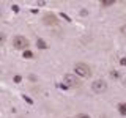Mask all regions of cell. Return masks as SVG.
Instances as JSON below:
<instances>
[{
    "instance_id": "cell-1",
    "label": "cell",
    "mask_w": 126,
    "mask_h": 118,
    "mask_svg": "<svg viewBox=\"0 0 126 118\" xmlns=\"http://www.w3.org/2000/svg\"><path fill=\"white\" fill-rule=\"evenodd\" d=\"M13 46L16 47L17 50H29L30 47V41L27 39L25 36H22V35H16V36L13 38Z\"/></svg>"
},
{
    "instance_id": "cell-2",
    "label": "cell",
    "mask_w": 126,
    "mask_h": 118,
    "mask_svg": "<svg viewBox=\"0 0 126 118\" xmlns=\"http://www.w3.org/2000/svg\"><path fill=\"white\" fill-rule=\"evenodd\" d=\"M74 73L77 77H90L92 76V68L87 63H76L74 65Z\"/></svg>"
},
{
    "instance_id": "cell-3",
    "label": "cell",
    "mask_w": 126,
    "mask_h": 118,
    "mask_svg": "<svg viewBox=\"0 0 126 118\" xmlns=\"http://www.w3.org/2000/svg\"><path fill=\"white\" fill-rule=\"evenodd\" d=\"M63 85L66 87V88H74V87H80L82 84H80V80H79V77L76 76V74H65L63 76Z\"/></svg>"
},
{
    "instance_id": "cell-4",
    "label": "cell",
    "mask_w": 126,
    "mask_h": 118,
    "mask_svg": "<svg viewBox=\"0 0 126 118\" xmlns=\"http://www.w3.org/2000/svg\"><path fill=\"white\" fill-rule=\"evenodd\" d=\"M107 82L104 80V79H96V80L92 82V91L96 93V94H102L107 91Z\"/></svg>"
},
{
    "instance_id": "cell-5",
    "label": "cell",
    "mask_w": 126,
    "mask_h": 118,
    "mask_svg": "<svg viewBox=\"0 0 126 118\" xmlns=\"http://www.w3.org/2000/svg\"><path fill=\"white\" fill-rule=\"evenodd\" d=\"M43 22H44L46 25H57V24H58L57 17H55L54 14H50V13H47L44 17H43Z\"/></svg>"
},
{
    "instance_id": "cell-6",
    "label": "cell",
    "mask_w": 126,
    "mask_h": 118,
    "mask_svg": "<svg viewBox=\"0 0 126 118\" xmlns=\"http://www.w3.org/2000/svg\"><path fill=\"white\" fill-rule=\"evenodd\" d=\"M117 110H118V113H120V115L126 117V102H120V104L117 105Z\"/></svg>"
},
{
    "instance_id": "cell-7",
    "label": "cell",
    "mask_w": 126,
    "mask_h": 118,
    "mask_svg": "<svg viewBox=\"0 0 126 118\" xmlns=\"http://www.w3.org/2000/svg\"><path fill=\"white\" fill-rule=\"evenodd\" d=\"M36 46L39 47V49H43V50L47 49V43H46L43 38H38V39H36Z\"/></svg>"
},
{
    "instance_id": "cell-8",
    "label": "cell",
    "mask_w": 126,
    "mask_h": 118,
    "mask_svg": "<svg viewBox=\"0 0 126 118\" xmlns=\"http://www.w3.org/2000/svg\"><path fill=\"white\" fill-rule=\"evenodd\" d=\"M113 3H115L113 0H102V2H101V6H112Z\"/></svg>"
},
{
    "instance_id": "cell-9",
    "label": "cell",
    "mask_w": 126,
    "mask_h": 118,
    "mask_svg": "<svg viewBox=\"0 0 126 118\" xmlns=\"http://www.w3.org/2000/svg\"><path fill=\"white\" fill-rule=\"evenodd\" d=\"M22 55H24V58H33V52L32 50H24Z\"/></svg>"
},
{
    "instance_id": "cell-10",
    "label": "cell",
    "mask_w": 126,
    "mask_h": 118,
    "mask_svg": "<svg viewBox=\"0 0 126 118\" xmlns=\"http://www.w3.org/2000/svg\"><path fill=\"white\" fill-rule=\"evenodd\" d=\"M5 43H6V35L3 31H0V46H3Z\"/></svg>"
},
{
    "instance_id": "cell-11",
    "label": "cell",
    "mask_w": 126,
    "mask_h": 118,
    "mask_svg": "<svg viewBox=\"0 0 126 118\" xmlns=\"http://www.w3.org/2000/svg\"><path fill=\"white\" fill-rule=\"evenodd\" d=\"M110 77L112 79H120V73H118V71H110Z\"/></svg>"
},
{
    "instance_id": "cell-12",
    "label": "cell",
    "mask_w": 126,
    "mask_h": 118,
    "mask_svg": "<svg viewBox=\"0 0 126 118\" xmlns=\"http://www.w3.org/2000/svg\"><path fill=\"white\" fill-rule=\"evenodd\" d=\"M120 33L123 35V36H126V24H123V25L120 27Z\"/></svg>"
},
{
    "instance_id": "cell-13",
    "label": "cell",
    "mask_w": 126,
    "mask_h": 118,
    "mask_svg": "<svg viewBox=\"0 0 126 118\" xmlns=\"http://www.w3.org/2000/svg\"><path fill=\"white\" fill-rule=\"evenodd\" d=\"M76 118H92L90 115H87V113H77Z\"/></svg>"
},
{
    "instance_id": "cell-14",
    "label": "cell",
    "mask_w": 126,
    "mask_h": 118,
    "mask_svg": "<svg viewBox=\"0 0 126 118\" xmlns=\"http://www.w3.org/2000/svg\"><path fill=\"white\" fill-rule=\"evenodd\" d=\"M120 65H121V66H126V57L120 58Z\"/></svg>"
},
{
    "instance_id": "cell-15",
    "label": "cell",
    "mask_w": 126,
    "mask_h": 118,
    "mask_svg": "<svg viewBox=\"0 0 126 118\" xmlns=\"http://www.w3.org/2000/svg\"><path fill=\"white\" fill-rule=\"evenodd\" d=\"M21 80H22V77H21V76H14V82H16V84H19Z\"/></svg>"
},
{
    "instance_id": "cell-16",
    "label": "cell",
    "mask_w": 126,
    "mask_h": 118,
    "mask_svg": "<svg viewBox=\"0 0 126 118\" xmlns=\"http://www.w3.org/2000/svg\"><path fill=\"white\" fill-rule=\"evenodd\" d=\"M13 11H14V13H19V6L17 5H13Z\"/></svg>"
},
{
    "instance_id": "cell-17",
    "label": "cell",
    "mask_w": 126,
    "mask_h": 118,
    "mask_svg": "<svg viewBox=\"0 0 126 118\" xmlns=\"http://www.w3.org/2000/svg\"><path fill=\"white\" fill-rule=\"evenodd\" d=\"M24 99H25L27 102H30V104H32V102H33V101H32V99H30V98H27V96H24Z\"/></svg>"
},
{
    "instance_id": "cell-18",
    "label": "cell",
    "mask_w": 126,
    "mask_h": 118,
    "mask_svg": "<svg viewBox=\"0 0 126 118\" xmlns=\"http://www.w3.org/2000/svg\"><path fill=\"white\" fill-rule=\"evenodd\" d=\"M0 16H2V6H0Z\"/></svg>"
}]
</instances>
